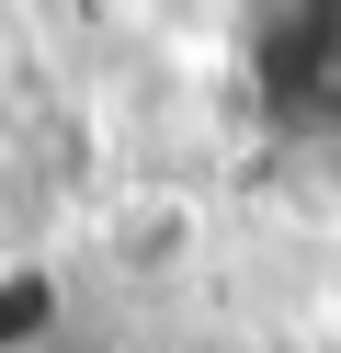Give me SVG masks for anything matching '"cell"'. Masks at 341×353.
<instances>
[{
	"label": "cell",
	"mask_w": 341,
	"mask_h": 353,
	"mask_svg": "<svg viewBox=\"0 0 341 353\" xmlns=\"http://www.w3.org/2000/svg\"><path fill=\"white\" fill-rule=\"evenodd\" d=\"M250 92H262L273 137L341 160V0H273L250 34Z\"/></svg>",
	"instance_id": "6da1fadb"
},
{
	"label": "cell",
	"mask_w": 341,
	"mask_h": 353,
	"mask_svg": "<svg viewBox=\"0 0 341 353\" xmlns=\"http://www.w3.org/2000/svg\"><path fill=\"white\" fill-rule=\"evenodd\" d=\"M45 330H57V285H45V262H0V353H34Z\"/></svg>",
	"instance_id": "7a4b0ae2"
}]
</instances>
